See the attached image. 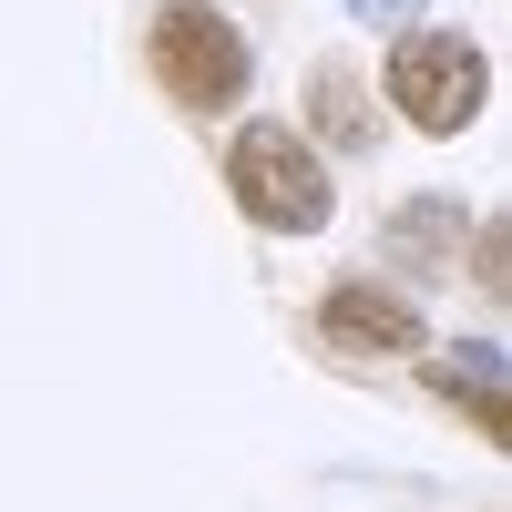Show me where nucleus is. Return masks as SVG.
<instances>
[{
	"mask_svg": "<svg viewBox=\"0 0 512 512\" xmlns=\"http://www.w3.org/2000/svg\"><path fill=\"white\" fill-rule=\"evenodd\" d=\"M226 185L256 226L277 236H308L328 226V164L308 154V134H287V123H246V134L226 144Z\"/></svg>",
	"mask_w": 512,
	"mask_h": 512,
	"instance_id": "1",
	"label": "nucleus"
},
{
	"mask_svg": "<svg viewBox=\"0 0 512 512\" xmlns=\"http://www.w3.org/2000/svg\"><path fill=\"white\" fill-rule=\"evenodd\" d=\"M154 72L185 113H226L246 93V41L216 0H164L154 11Z\"/></svg>",
	"mask_w": 512,
	"mask_h": 512,
	"instance_id": "2",
	"label": "nucleus"
},
{
	"mask_svg": "<svg viewBox=\"0 0 512 512\" xmlns=\"http://www.w3.org/2000/svg\"><path fill=\"white\" fill-rule=\"evenodd\" d=\"M482 93H492L482 41H461V31H400V52H390V103L420 123V134H461V123L482 113Z\"/></svg>",
	"mask_w": 512,
	"mask_h": 512,
	"instance_id": "3",
	"label": "nucleus"
},
{
	"mask_svg": "<svg viewBox=\"0 0 512 512\" xmlns=\"http://www.w3.org/2000/svg\"><path fill=\"white\" fill-rule=\"evenodd\" d=\"M318 328L338 338V349H359V359L420 349V308H410V297H390V287H328V297H318Z\"/></svg>",
	"mask_w": 512,
	"mask_h": 512,
	"instance_id": "4",
	"label": "nucleus"
},
{
	"mask_svg": "<svg viewBox=\"0 0 512 512\" xmlns=\"http://www.w3.org/2000/svg\"><path fill=\"white\" fill-rule=\"evenodd\" d=\"M431 390H441L451 410H472L482 441H512V390H502V349H492V338L441 349V359H431Z\"/></svg>",
	"mask_w": 512,
	"mask_h": 512,
	"instance_id": "5",
	"label": "nucleus"
},
{
	"mask_svg": "<svg viewBox=\"0 0 512 512\" xmlns=\"http://www.w3.org/2000/svg\"><path fill=\"white\" fill-rule=\"evenodd\" d=\"M461 226H472V216H461L451 195H410L400 216H390V256H400L410 277H441V267H451V246H461Z\"/></svg>",
	"mask_w": 512,
	"mask_h": 512,
	"instance_id": "6",
	"label": "nucleus"
},
{
	"mask_svg": "<svg viewBox=\"0 0 512 512\" xmlns=\"http://www.w3.org/2000/svg\"><path fill=\"white\" fill-rule=\"evenodd\" d=\"M308 123H318L338 154H369L379 113H369V93H359V72H349V62H318V82H308Z\"/></svg>",
	"mask_w": 512,
	"mask_h": 512,
	"instance_id": "7",
	"label": "nucleus"
},
{
	"mask_svg": "<svg viewBox=\"0 0 512 512\" xmlns=\"http://www.w3.org/2000/svg\"><path fill=\"white\" fill-rule=\"evenodd\" d=\"M482 297H512V226H482V256H472Z\"/></svg>",
	"mask_w": 512,
	"mask_h": 512,
	"instance_id": "8",
	"label": "nucleus"
},
{
	"mask_svg": "<svg viewBox=\"0 0 512 512\" xmlns=\"http://www.w3.org/2000/svg\"><path fill=\"white\" fill-rule=\"evenodd\" d=\"M420 0H349V21H410Z\"/></svg>",
	"mask_w": 512,
	"mask_h": 512,
	"instance_id": "9",
	"label": "nucleus"
}]
</instances>
